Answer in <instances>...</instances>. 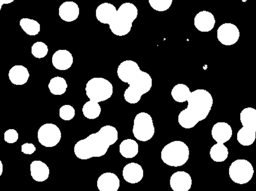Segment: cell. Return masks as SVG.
Masks as SVG:
<instances>
[{"mask_svg": "<svg viewBox=\"0 0 256 191\" xmlns=\"http://www.w3.org/2000/svg\"><path fill=\"white\" fill-rule=\"evenodd\" d=\"M62 138L60 128L54 124L46 123L41 126L38 132L39 143L46 148H52L57 145Z\"/></svg>", "mask_w": 256, "mask_h": 191, "instance_id": "obj_9", "label": "cell"}, {"mask_svg": "<svg viewBox=\"0 0 256 191\" xmlns=\"http://www.w3.org/2000/svg\"><path fill=\"white\" fill-rule=\"evenodd\" d=\"M48 45L42 41H36L31 47L32 54L38 59L46 57L48 53Z\"/></svg>", "mask_w": 256, "mask_h": 191, "instance_id": "obj_30", "label": "cell"}, {"mask_svg": "<svg viewBox=\"0 0 256 191\" xmlns=\"http://www.w3.org/2000/svg\"><path fill=\"white\" fill-rule=\"evenodd\" d=\"M122 175L126 182L134 184L140 182L144 177V170L138 163H130L123 168Z\"/></svg>", "mask_w": 256, "mask_h": 191, "instance_id": "obj_17", "label": "cell"}, {"mask_svg": "<svg viewBox=\"0 0 256 191\" xmlns=\"http://www.w3.org/2000/svg\"><path fill=\"white\" fill-rule=\"evenodd\" d=\"M194 25L200 32H209L214 27L216 19L214 14L207 10H202L194 17Z\"/></svg>", "mask_w": 256, "mask_h": 191, "instance_id": "obj_12", "label": "cell"}, {"mask_svg": "<svg viewBox=\"0 0 256 191\" xmlns=\"http://www.w3.org/2000/svg\"><path fill=\"white\" fill-rule=\"evenodd\" d=\"M240 121L242 127L237 133L236 140L242 146H250L256 139V110L250 107L243 109L240 113Z\"/></svg>", "mask_w": 256, "mask_h": 191, "instance_id": "obj_5", "label": "cell"}, {"mask_svg": "<svg viewBox=\"0 0 256 191\" xmlns=\"http://www.w3.org/2000/svg\"><path fill=\"white\" fill-rule=\"evenodd\" d=\"M52 62L53 66L58 70H66L72 66L74 58L72 54L66 49H58L52 55Z\"/></svg>", "mask_w": 256, "mask_h": 191, "instance_id": "obj_13", "label": "cell"}, {"mask_svg": "<svg viewBox=\"0 0 256 191\" xmlns=\"http://www.w3.org/2000/svg\"><path fill=\"white\" fill-rule=\"evenodd\" d=\"M118 139L116 129L111 125H105L98 132L78 141L74 146V154L80 160L100 157L106 154L109 147Z\"/></svg>", "mask_w": 256, "mask_h": 191, "instance_id": "obj_1", "label": "cell"}, {"mask_svg": "<svg viewBox=\"0 0 256 191\" xmlns=\"http://www.w3.org/2000/svg\"><path fill=\"white\" fill-rule=\"evenodd\" d=\"M212 139L216 142L225 143L232 137V130L230 125L225 122H218L215 123L211 130Z\"/></svg>", "mask_w": 256, "mask_h": 191, "instance_id": "obj_16", "label": "cell"}, {"mask_svg": "<svg viewBox=\"0 0 256 191\" xmlns=\"http://www.w3.org/2000/svg\"><path fill=\"white\" fill-rule=\"evenodd\" d=\"M186 101L188 106L180 112L178 120L181 127L189 129L207 117L213 105V98L206 90L198 89L191 92Z\"/></svg>", "mask_w": 256, "mask_h": 191, "instance_id": "obj_2", "label": "cell"}, {"mask_svg": "<svg viewBox=\"0 0 256 191\" xmlns=\"http://www.w3.org/2000/svg\"><path fill=\"white\" fill-rule=\"evenodd\" d=\"M80 14V8L73 1L62 2L58 8V15L64 21L69 22L76 20Z\"/></svg>", "mask_w": 256, "mask_h": 191, "instance_id": "obj_18", "label": "cell"}, {"mask_svg": "<svg viewBox=\"0 0 256 191\" xmlns=\"http://www.w3.org/2000/svg\"><path fill=\"white\" fill-rule=\"evenodd\" d=\"M101 111V107L98 103L90 100L86 102L82 107L84 116L90 120H94L98 118Z\"/></svg>", "mask_w": 256, "mask_h": 191, "instance_id": "obj_29", "label": "cell"}, {"mask_svg": "<svg viewBox=\"0 0 256 191\" xmlns=\"http://www.w3.org/2000/svg\"><path fill=\"white\" fill-rule=\"evenodd\" d=\"M242 2H246V0H242Z\"/></svg>", "mask_w": 256, "mask_h": 191, "instance_id": "obj_38", "label": "cell"}, {"mask_svg": "<svg viewBox=\"0 0 256 191\" xmlns=\"http://www.w3.org/2000/svg\"><path fill=\"white\" fill-rule=\"evenodd\" d=\"M216 36L222 45L230 46L236 43L239 39L240 32L238 27L230 22L222 24L217 29Z\"/></svg>", "mask_w": 256, "mask_h": 191, "instance_id": "obj_10", "label": "cell"}, {"mask_svg": "<svg viewBox=\"0 0 256 191\" xmlns=\"http://www.w3.org/2000/svg\"><path fill=\"white\" fill-rule=\"evenodd\" d=\"M117 14L133 22L138 15L136 6L131 2L122 3L117 9Z\"/></svg>", "mask_w": 256, "mask_h": 191, "instance_id": "obj_26", "label": "cell"}, {"mask_svg": "<svg viewBox=\"0 0 256 191\" xmlns=\"http://www.w3.org/2000/svg\"><path fill=\"white\" fill-rule=\"evenodd\" d=\"M76 114L74 108L69 104H65L59 109L60 117L64 121H70L72 120Z\"/></svg>", "mask_w": 256, "mask_h": 191, "instance_id": "obj_32", "label": "cell"}, {"mask_svg": "<svg viewBox=\"0 0 256 191\" xmlns=\"http://www.w3.org/2000/svg\"><path fill=\"white\" fill-rule=\"evenodd\" d=\"M85 91L90 100L99 103L111 97L113 94V86L104 78L94 77L86 83Z\"/></svg>", "mask_w": 256, "mask_h": 191, "instance_id": "obj_6", "label": "cell"}, {"mask_svg": "<svg viewBox=\"0 0 256 191\" xmlns=\"http://www.w3.org/2000/svg\"><path fill=\"white\" fill-rule=\"evenodd\" d=\"M173 0H148L151 7L154 10L162 12L171 6Z\"/></svg>", "mask_w": 256, "mask_h": 191, "instance_id": "obj_31", "label": "cell"}, {"mask_svg": "<svg viewBox=\"0 0 256 191\" xmlns=\"http://www.w3.org/2000/svg\"><path fill=\"white\" fill-rule=\"evenodd\" d=\"M254 170L252 164L246 159H237L232 162L228 168V175L234 183L244 185L252 179Z\"/></svg>", "mask_w": 256, "mask_h": 191, "instance_id": "obj_8", "label": "cell"}, {"mask_svg": "<svg viewBox=\"0 0 256 191\" xmlns=\"http://www.w3.org/2000/svg\"><path fill=\"white\" fill-rule=\"evenodd\" d=\"M152 83L150 75L140 70L127 82L129 86L124 92V100L130 104L138 103L142 96L150 90Z\"/></svg>", "mask_w": 256, "mask_h": 191, "instance_id": "obj_3", "label": "cell"}, {"mask_svg": "<svg viewBox=\"0 0 256 191\" xmlns=\"http://www.w3.org/2000/svg\"><path fill=\"white\" fill-rule=\"evenodd\" d=\"M48 88L52 94L54 95H62L66 92L68 84L64 78L57 76L50 80Z\"/></svg>", "mask_w": 256, "mask_h": 191, "instance_id": "obj_24", "label": "cell"}, {"mask_svg": "<svg viewBox=\"0 0 256 191\" xmlns=\"http://www.w3.org/2000/svg\"><path fill=\"white\" fill-rule=\"evenodd\" d=\"M170 185L174 191H188L192 187V179L187 172L177 171L170 176Z\"/></svg>", "mask_w": 256, "mask_h": 191, "instance_id": "obj_11", "label": "cell"}, {"mask_svg": "<svg viewBox=\"0 0 256 191\" xmlns=\"http://www.w3.org/2000/svg\"><path fill=\"white\" fill-rule=\"evenodd\" d=\"M3 172V165L2 161L0 160V177L2 175Z\"/></svg>", "mask_w": 256, "mask_h": 191, "instance_id": "obj_36", "label": "cell"}, {"mask_svg": "<svg viewBox=\"0 0 256 191\" xmlns=\"http://www.w3.org/2000/svg\"><path fill=\"white\" fill-rule=\"evenodd\" d=\"M190 93L191 91L187 85L182 83H178L173 87L170 94L175 101L183 103L187 101Z\"/></svg>", "mask_w": 256, "mask_h": 191, "instance_id": "obj_25", "label": "cell"}, {"mask_svg": "<svg viewBox=\"0 0 256 191\" xmlns=\"http://www.w3.org/2000/svg\"><path fill=\"white\" fill-rule=\"evenodd\" d=\"M116 12L117 9L112 4L103 2L96 7V17L100 23L108 25L116 17Z\"/></svg>", "mask_w": 256, "mask_h": 191, "instance_id": "obj_19", "label": "cell"}, {"mask_svg": "<svg viewBox=\"0 0 256 191\" xmlns=\"http://www.w3.org/2000/svg\"><path fill=\"white\" fill-rule=\"evenodd\" d=\"M8 77L12 84L22 85L28 82L30 73L25 66L22 65H16L9 70Z\"/></svg>", "mask_w": 256, "mask_h": 191, "instance_id": "obj_21", "label": "cell"}, {"mask_svg": "<svg viewBox=\"0 0 256 191\" xmlns=\"http://www.w3.org/2000/svg\"><path fill=\"white\" fill-rule=\"evenodd\" d=\"M132 134L138 140L146 142L154 136L155 128L152 117L145 112L138 113L134 120Z\"/></svg>", "mask_w": 256, "mask_h": 191, "instance_id": "obj_7", "label": "cell"}, {"mask_svg": "<svg viewBox=\"0 0 256 191\" xmlns=\"http://www.w3.org/2000/svg\"><path fill=\"white\" fill-rule=\"evenodd\" d=\"M108 25L113 34L118 36H123L130 31L132 22L118 15L116 12V17Z\"/></svg>", "mask_w": 256, "mask_h": 191, "instance_id": "obj_20", "label": "cell"}, {"mask_svg": "<svg viewBox=\"0 0 256 191\" xmlns=\"http://www.w3.org/2000/svg\"><path fill=\"white\" fill-rule=\"evenodd\" d=\"M210 156L214 162H224L228 156V149L223 143H216L210 148Z\"/></svg>", "mask_w": 256, "mask_h": 191, "instance_id": "obj_28", "label": "cell"}, {"mask_svg": "<svg viewBox=\"0 0 256 191\" xmlns=\"http://www.w3.org/2000/svg\"><path fill=\"white\" fill-rule=\"evenodd\" d=\"M30 175L34 181L42 182L46 180L50 169L46 164L40 160H34L30 165Z\"/></svg>", "mask_w": 256, "mask_h": 191, "instance_id": "obj_22", "label": "cell"}, {"mask_svg": "<svg viewBox=\"0 0 256 191\" xmlns=\"http://www.w3.org/2000/svg\"><path fill=\"white\" fill-rule=\"evenodd\" d=\"M190 150L182 141H172L164 147L160 158L163 163L170 167H178L184 165L189 159Z\"/></svg>", "mask_w": 256, "mask_h": 191, "instance_id": "obj_4", "label": "cell"}, {"mask_svg": "<svg viewBox=\"0 0 256 191\" xmlns=\"http://www.w3.org/2000/svg\"><path fill=\"white\" fill-rule=\"evenodd\" d=\"M140 70V67L136 62L132 60H126L119 64L116 73L122 81L127 83Z\"/></svg>", "mask_w": 256, "mask_h": 191, "instance_id": "obj_14", "label": "cell"}, {"mask_svg": "<svg viewBox=\"0 0 256 191\" xmlns=\"http://www.w3.org/2000/svg\"><path fill=\"white\" fill-rule=\"evenodd\" d=\"M36 150V148L32 143H26L21 146V151L26 155H32Z\"/></svg>", "mask_w": 256, "mask_h": 191, "instance_id": "obj_34", "label": "cell"}, {"mask_svg": "<svg viewBox=\"0 0 256 191\" xmlns=\"http://www.w3.org/2000/svg\"><path fill=\"white\" fill-rule=\"evenodd\" d=\"M19 24L22 30L30 36H35L40 30V25L36 20L24 17L20 19Z\"/></svg>", "mask_w": 256, "mask_h": 191, "instance_id": "obj_27", "label": "cell"}, {"mask_svg": "<svg viewBox=\"0 0 256 191\" xmlns=\"http://www.w3.org/2000/svg\"><path fill=\"white\" fill-rule=\"evenodd\" d=\"M96 186L100 191H117L120 186V181L115 174L106 172L98 178Z\"/></svg>", "mask_w": 256, "mask_h": 191, "instance_id": "obj_15", "label": "cell"}, {"mask_svg": "<svg viewBox=\"0 0 256 191\" xmlns=\"http://www.w3.org/2000/svg\"><path fill=\"white\" fill-rule=\"evenodd\" d=\"M18 139V134L14 129L7 130L4 133V140L8 144H13L16 142Z\"/></svg>", "mask_w": 256, "mask_h": 191, "instance_id": "obj_33", "label": "cell"}, {"mask_svg": "<svg viewBox=\"0 0 256 191\" xmlns=\"http://www.w3.org/2000/svg\"><path fill=\"white\" fill-rule=\"evenodd\" d=\"M3 4L2 3V2L0 1V11L2 9V6Z\"/></svg>", "mask_w": 256, "mask_h": 191, "instance_id": "obj_37", "label": "cell"}, {"mask_svg": "<svg viewBox=\"0 0 256 191\" xmlns=\"http://www.w3.org/2000/svg\"><path fill=\"white\" fill-rule=\"evenodd\" d=\"M14 0H0L3 4H10L12 3Z\"/></svg>", "mask_w": 256, "mask_h": 191, "instance_id": "obj_35", "label": "cell"}, {"mask_svg": "<svg viewBox=\"0 0 256 191\" xmlns=\"http://www.w3.org/2000/svg\"><path fill=\"white\" fill-rule=\"evenodd\" d=\"M119 152L120 155L125 158H133L138 153V145L133 139L124 140L119 145Z\"/></svg>", "mask_w": 256, "mask_h": 191, "instance_id": "obj_23", "label": "cell"}]
</instances>
